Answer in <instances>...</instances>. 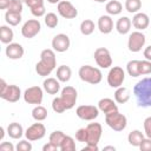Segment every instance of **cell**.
I'll use <instances>...</instances> for the list:
<instances>
[{"label":"cell","mask_w":151,"mask_h":151,"mask_svg":"<svg viewBox=\"0 0 151 151\" xmlns=\"http://www.w3.org/2000/svg\"><path fill=\"white\" fill-rule=\"evenodd\" d=\"M105 123L113 131L119 132V131L125 130V127L127 125V119L119 111H113V112H110V113L105 114Z\"/></svg>","instance_id":"cell-3"},{"label":"cell","mask_w":151,"mask_h":151,"mask_svg":"<svg viewBox=\"0 0 151 151\" xmlns=\"http://www.w3.org/2000/svg\"><path fill=\"white\" fill-rule=\"evenodd\" d=\"M7 134L12 139H20L24 134V129L19 123H11L7 126Z\"/></svg>","instance_id":"cell-23"},{"label":"cell","mask_w":151,"mask_h":151,"mask_svg":"<svg viewBox=\"0 0 151 151\" xmlns=\"http://www.w3.org/2000/svg\"><path fill=\"white\" fill-rule=\"evenodd\" d=\"M4 136H5V130H4V127L1 126V127H0V140L4 139Z\"/></svg>","instance_id":"cell-53"},{"label":"cell","mask_w":151,"mask_h":151,"mask_svg":"<svg viewBox=\"0 0 151 151\" xmlns=\"http://www.w3.org/2000/svg\"><path fill=\"white\" fill-rule=\"evenodd\" d=\"M143 54H144V58H145L146 60H150V61H151V45L147 46V47L144 50Z\"/></svg>","instance_id":"cell-50"},{"label":"cell","mask_w":151,"mask_h":151,"mask_svg":"<svg viewBox=\"0 0 151 151\" xmlns=\"http://www.w3.org/2000/svg\"><path fill=\"white\" fill-rule=\"evenodd\" d=\"M45 134H46V127L42 123H34L31 126H28L27 130L25 131V137L27 138V140L31 142L42 139Z\"/></svg>","instance_id":"cell-8"},{"label":"cell","mask_w":151,"mask_h":151,"mask_svg":"<svg viewBox=\"0 0 151 151\" xmlns=\"http://www.w3.org/2000/svg\"><path fill=\"white\" fill-rule=\"evenodd\" d=\"M139 73L140 76H146L151 73V61L150 60H140L139 61Z\"/></svg>","instance_id":"cell-39"},{"label":"cell","mask_w":151,"mask_h":151,"mask_svg":"<svg viewBox=\"0 0 151 151\" xmlns=\"http://www.w3.org/2000/svg\"><path fill=\"white\" fill-rule=\"evenodd\" d=\"M130 99V91L129 88L124 87V86H120L118 88H116V92H114V100L116 103L118 104H125L127 103Z\"/></svg>","instance_id":"cell-26"},{"label":"cell","mask_w":151,"mask_h":151,"mask_svg":"<svg viewBox=\"0 0 151 151\" xmlns=\"http://www.w3.org/2000/svg\"><path fill=\"white\" fill-rule=\"evenodd\" d=\"M20 1H22V2H25V1H26V0H20Z\"/></svg>","instance_id":"cell-57"},{"label":"cell","mask_w":151,"mask_h":151,"mask_svg":"<svg viewBox=\"0 0 151 151\" xmlns=\"http://www.w3.org/2000/svg\"><path fill=\"white\" fill-rule=\"evenodd\" d=\"M144 132L147 138H151V117H147L144 119Z\"/></svg>","instance_id":"cell-44"},{"label":"cell","mask_w":151,"mask_h":151,"mask_svg":"<svg viewBox=\"0 0 151 151\" xmlns=\"http://www.w3.org/2000/svg\"><path fill=\"white\" fill-rule=\"evenodd\" d=\"M7 86H8V84L5 81V79H1L0 80V93H2L7 88Z\"/></svg>","instance_id":"cell-52"},{"label":"cell","mask_w":151,"mask_h":151,"mask_svg":"<svg viewBox=\"0 0 151 151\" xmlns=\"http://www.w3.org/2000/svg\"><path fill=\"white\" fill-rule=\"evenodd\" d=\"M61 151H74L76 150V142L71 136H65V138L63 139L60 147Z\"/></svg>","instance_id":"cell-35"},{"label":"cell","mask_w":151,"mask_h":151,"mask_svg":"<svg viewBox=\"0 0 151 151\" xmlns=\"http://www.w3.org/2000/svg\"><path fill=\"white\" fill-rule=\"evenodd\" d=\"M94 60L97 63V65L101 68H109L110 66H112V57L111 53L107 48L105 47H98L94 51Z\"/></svg>","instance_id":"cell-7"},{"label":"cell","mask_w":151,"mask_h":151,"mask_svg":"<svg viewBox=\"0 0 151 151\" xmlns=\"http://www.w3.org/2000/svg\"><path fill=\"white\" fill-rule=\"evenodd\" d=\"M57 9H58L59 15H61V17L65 18V19H74V18L78 15L77 8H76V7L72 5V2L68 1V0H61V1L58 4Z\"/></svg>","instance_id":"cell-12"},{"label":"cell","mask_w":151,"mask_h":151,"mask_svg":"<svg viewBox=\"0 0 151 151\" xmlns=\"http://www.w3.org/2000/svg\"><path fill=\"white\" fill-rule=\"evenodd\" d=\"M93 1H96V2H99V4H103V2H106L107 0H93Z\"/></svg>","instance_id":"cell-56"},{"label":"cell","mask_w":151,"mask_h":151,"mask_svg":"<svg viewBox=\"0 0 151 151\" xmlns=\"http://www.w3.org/2000/svg\"><path fill=\"white\" fill-rule=\"evenodd\" d=\"M131 25H132V21L127 18V17H122L117 20L116 22V29L119 34H127L131 29Z\"/></svg>","instance_id":"cell-22"},{"label":"cell","mask_w":151,"mask_h":151,"mask_svg":"<svg viewBox=\"0 0 151 151\" xmlns=\"http://www.w3.org/2000/svg\"><path fill=\"white\" fill-rule=\"evenodd\" d=\"M60 98L63 99L65 106L67 110H71L74 107L76 103H77V99H78V92L77 90L73 87V86H65L63 90H61V93H60Z\"/></svg>","instance_id":"cell-11"},{"label":"cell","mask_w":151,"mask_h":151,"mask_svg":"<svg viewBox=\"0 0 151 151\" xmlns=\"http://www.w3.org/2000/svg\"><path fill=\"white\" fill-rule=\"evenodd\" d=\"M65 136H66V134H65L63 131L55 130V131H53V132L50 134L48 142L52 143L53 145H55V146L59 149V147H60V144H61V142H63V139L65 138Z\"/></svg>","instance_id":"cell-32"},{"label":"cell","mask_w":151,"mask_h":151,"mask_svg":"<svg viewBox=\"0 0 151 151\" xmlns=\"http://www.w3.org/2000/svg\"><path fill=\"white\" fill-rule=\"evenodd\" d=\"M41 29V24L38 19H29L27 20L22 27H21V34L24 38H27V39H31V38H34Z\"/></svg>","instance_id":"cell-10"},{"label":"cell","mask_w":151,"mask_h":151,"mask_svg":"<svg viewBox=\"0 0 151 151\" xmlns=\"http://www.w3.org/2000/svg\"><path fill=\"white\" fill-rule=\"evenodd\" d=\"M70 45H71V40L67 34L59 33L54 35L52 39V47L55 52H59V53L66 52L70 48Z\"/></svg>","instance_id":"cell-13"},{"label":"cell","mask_w":151,"mask_h":151,"mask_svg":"<svg viewBox=\"0 0 151 151\" xmlns=\"http://www.w3.org/2000/svg\"><path fill=\"white\" fill-rule=\"evenodd\" d=\"M98 109L101 111L104 114H107L113 111H118V106L116 104V100L111 98H103L98 101Z\"/></svg>","instance_id":"cell-19"},{"label":"cell","mask_w":151,"mask_h":151,"mask_svg":"<svg viewBox=\"0 0 151 151\" xmlns=\"http://www.w3.org/2000/svg\"><path fill=\"white\" fill-rule=\"evenodd\" d=\"M76 114L83 120H94L99 116V109L94 105H80L77 107Z\"/></svg>","instance_id":"cell-9"},{"label":"cell","mask_w":151,"mask_h":151,"mask_svg":"<svg viewBox=\"0 0 151 151\" xmlns=\"http://www.w3.org/2000/svg\"><path fill=\"white\" fill-rule=\"evenodd\" d=\"M139 61L140 60H130L126 64V71H127L129 76H131L133 78L140 76V73H139Z\"/></svg>","instance_id":"cell-34"},{"label":"cell","mask_w":151,"mask_h":151,"mask_svg":"<svg viewBox=\"0 0 151 151\" xmlns=\"http://www.w3.org/2000/svg\"><path fill=\"white\" fill-rule=\"evenodd\" d=\"M71 76H72V70L70 66L61 65L57 68V79L60 83H67L71 79Z\"/></svg>","instance_id":"cell-25"},{"label":"cell","mask_w":151,"mask_h":151,"mask_svg":"<svg viewBox=\"0 0 151 151\" xmlns=\"http://www.w3.org/2000/svg\"><path fill=\"white\" fill-rule=\"evenodd\" d=\"M52 71H53V68L50 67L47 64H45V63L41 61V60H39V61L35 64V72H37L39 76H41V77H47V76H50V74L52 73Z\"/></svg>","instance_id":"cell-33"},{"label":"cell","mask_w":151,"mask_h":151,"mask_svg":"<svg viewBox=\"0 0 151 151\" xmlns=\"http://www.w3.org/2000/svg\"><path fill=\"white\" fill-rule=\"evenodd\" d=\"M55 150H58V147L55 145H53L52 143H50V142L42 146V151H55Z\"/></svg>","instance_id":"cell-49"},{"label":"cell","mask_w":151,"mask_h":151,"mask_svg":"<svg viewBox=\"0 0 151 151\" xmlns=\"http://www.w3.org/2000/svg\"><path fill=\"white\" fill-rule=\"evenodd\" d=\"M40 60L44 61L45 64H47L50 67H52L54 70L55 66H57V59H55L54 50H51V48L42 50L41 53H40Z\"/></svg>","instance_id":"cell-20"},{"label":"cell","mask_w":151,"mask_h":151,"mask_svg":"<svg viewBox=\"0 0 151 151\" xmlns=\"http://www.w3.org/2000/svg\"><path fill=\"white\" fill-rule=\"evenodd\" d=\"M146 41V38L144 35V33L142 31H134L129 35V40H127V47L130 52L137 53L139 51H142V48L144 47Z\"/></svg>","instance_id":"cell-4"},{"label":"cell","mask_w":151,"mask_h":151,"mask_svg":"<svg viewBox=\"0 0 151 151\" xmlns=\"http://www.w3.org/2000/svg\"><path fill=\"white\" fill-rule=\"evenodd\" d=\"M132 25H133L134 28H137V31H143V29L149 27L150 18H149L147 14H145L143 12H138L132 18Z\"/></svg>","instance_id":"cell-17"},{"label":"cell","mask_w":151,"mask_h":151,"mask_svg":"<svg viewBox=\"0 0 151 151\" xmlns=\"http://www.w3.org/2000/svg\"><path fill=\"white\" fill-rule=\"evenodd\" d=\"M105 11L109 15H118L123 11V5L118 0H110L106 2Z\"/></svg>","instance_id":"cell-24"},{"label":"cell","mask_w":151,"mask_h":151,"mask_svg":"<svg viewBox=\"0 0 151 151\" xmlns=\"http://www.w3.org/2000/svg\"><path fill=\"white\" fill-rule=\"evenodd\" d=\"M133 94L139 107H151V77L139 80L133 87Z\"/></svg>","instance_id":"cell-1"},{"label":"cell","mask_w":151,"mask_h":151,"mask_svg":"<svg viewBox=\"0 0 151 151\" xmlns=\"http://www.w3.org/2000/svg\"><path fill=\"white\" fill-rule=\"evenodd\" d=\"M5 53H6V57L8 59H12V60H18L20 58H22L25 51H24V47L18 44V42H11L7 45L6 50H5Z\"/></svg>","instance_id":"cell-16"},{"label":"cell","mask_w":151,"mask_h":151,"mask_svg":"<svg viewBox=\"0 0 151 151\" xmlns=\"http://www.w3.org/2000/svg\"><path fill=\"white\" fill-rule=\"evenodd\" d=\"M15 150L17 151H31L32 150V144H31V140H20L18 142L17 146H15Z\"/></svg>","instance_id":"cell-42"},{"label":"cell","mask_w":151,"mask_h":151,"mask_svg":"<svg viewBox=\"0 0 151 151\" xmlns=\"http://www.w3.org/2000/svg\"><path fill=\"white\" fill-rule=\"evenodd\" d=\"M52 110H53L54 112H57V113H63V112H65L67 109H66V106H65L63 99H61L60 97H55V98L52 100Z\"/></svg>","instance_id":"cell-38"},{"label":"cell","mask_w":151,"mask_h":151,"mask_svg":"<svg viewBox=\"0 0 151 151\" xmlns=\"http://www.w3.org/2000/svg\"><path fill=\"white\" fill-rule=\"evenodd\" d=\"M14 149H15V146L9 142H4V143L0 144V150L1 151H14Z\"/></svg>","instance_id":"cell-46"},{"label":"cell","mask_w":151,"mask_h":151,"mask_svg":"<svg viewBox=\"0 0 151 151\" xmlns=\"http://www.w3.org/2000/svg\"><path fill=\"white\" fill-rule=\"evenodd\" d=\"M87 142L86 144H96L98 145L101 133H103V127L99 123H90L87 126Z\"/></svg>","instance_id":"cell-14"},{"label":"cell","mask_w":151,"mask_h":151,"mask_svg":"<svg viewBox=\"0 0 151 151\" xmlns=\"http://www.w3.org/2000/svg\"><path fill=\"white\" fill-rule=\"evenodd\" d=\"M44 98V92L42 88L39 86H31L25 90L24 92V100L27 104H33V105H40Z\"/></svg>","instance_id":"cell-6"},{"label":"cell","mask_w":151,"mask_h":151,"mask_svg":"<svg viewBox=\"0 0 151 151\" xmlns=\"http://www.w3.org/2000/svg\"><path fill=\"white\" fill-rule=\"evenodd\" d=\"M44 20H45L46 26L50 27V28H55V27L58 26V24H59V19H58L57 14L53 13V12L47 13V14L45 15V19H44Z\"/></svg>","instance_id":"cell-37"},{"label":"cell","mask_w":151,"mask_h":151,"mask_svg":"<svg viewBox=\"0 0 151 151\" xmlns=\"http://www.w3.org/2000/svg\"><path fill=\"white\" fill-rule=\"evenodd\" d=\"M22 7H24L22 1H20V0H11L7 11H9V12H15V13H21V12H22Z\"/></svg>","instance_id":"cell-40"},{"label":"cell","mask_w":151,"mask_h":151,"mask_svg":"<svg viewBox=\"0 0 151 151\" xmlns=\"http://www.w3.org/2000/svg\"><path fill=\"white\" fill-rule=\"evenodd\" d=\"M25 4H26V5L29 7V9H31V8H34V7H37V6L44 5V0H26Z\"/></svg>","instance_id":"cell-47"},{"label":"cell","mask_w":151,"mask_h":151,"mask_svg":"<svg viewBox=\"0 0 151 151\" xmlns=\"http://www.w3.org/2000/svg\"><path fill=\"white\" fill-rule=\"evenodd\" d=\"M106 150H112V151H114L116 147H114V146H105V147H104V151H106Z\"/></svg>","instance_id":"cell-54"},{"label":"cell","mask_w":151,"mask_h":151,"mask_svg":"<svg viewBox=\"0 0 151 151\" xmlns=\"http://www.w3.org/2000/svg\"><path fill=\"white\" fill-rule=\"evenodd\" d=\"M143 139H144V134L139 130H133L127 136L129 144L132 145V146H136V147H139V145H140V143H142Z\"/></svg>","instance_id":"cell-28"},{"label":"cell","mask_w":151,"mask_h":151,"mask_svg":"<svg viewBox=\"0 0 151 151\" xmlns=\"http://www.w3.org/2000/svg\"><path fill=\"white\" fill-rule=\"evenodd\" d=\"M76 139H77L78 142L86 143V142H87V129H86V127H80V129L76 132Z\"/></svg>","instance_id":"cell-41"},{"label":"cell","mask_w":151,"mask_h":151,"mask_svg":"<svg viewBox=\"0 0 151 151\" xmlns=\"http://www.w3.org/2000/svg\"><path fill=\"white\" fill-rule=\"evenodd\" d=\"M5 20L9 26H18L21 21V13H15V12H9L6 11L5 13Z\"/></svg>","instance_id":"cell-29"},{"label":"cell","mask_w":151,"mask_h":151,"mask_svg":"<svg viewBox=\"0 0 151 151\" xmlns=\"http://www.w3.org/2000/svg\"><path fill=\"white\" fill-rule=\"evenodd\" d=\"M79 29L81 32V34L84 35H91L94 31V22L91 20V19H85L80 22V26H79Z\"/></svg>","instance_id":"cell-31"},{"label":"cell","mask_w":151,"mask_h":151,"mask_svg":"<svg viewBox=\"0 0 151 151\" xmlns=\"http://www.w3.org/2000/svg\"><path fill=\"white\" fill-rule=\"evenodd\" d=\"M139 149L142 151H151V138L144 137V139L142 140V143L139 145Z\"/></svg>","instance_id":"cell-45"},{"label":"cell","mask_w":151,"mask_h":151,"mask_svg":"<svg viewBox=\"0 0 151 151\" xmlns=\"http://www.w3.org/2000/svg\"><path fill=\"white\" fill-rule=\"evenodd\" d=\"M42 87L48 94H57L60 91V81L55 78H47L44 80Z\"/></svg>","instance_id":"cell-21"},{"label":"cell","mask_w":151,"mask_h":151,"mask_svg":"<svg viewBox=\"0 0 151 151\" xmlns=\"http://www.w3.org/2000/svg\"><path fill=\"white\" fill-rule=\"evenodd\" d=\"M50 4H59L61 0H47Z\"/></svg>","instance_id":"cell-55"},{"label":"cell","mask_w":151,"mask_h":151,"mask_svg":"<svg viewBox=\"0 0 151 151\" xmlns=\"http://www.w3.org/2000/svg\"><path fill=\"white\" fill-rule=\"evenodd\" d=\"M97 25H98V29L103 34H109L113 29V20L111 18V15H109V14L99 17Z\"/></svg>","instance_id":"cell-18"},{"label":"cell","mask_w":151,"mask_h":151,"mask_svg":"<svg viewBox=\"0 0 151 151\" xmlns=\"http://www.w3.org/2000/svg\"><path fill=\"white\" fill-rule=\"evenodd\" d=\"M11 0H0V9H7Z\"/></svg>","instance_id":"cell-51"},{"label":"cell","mask_w":151,"mask_h":151,"mask_svg":"<svg viewBox=\"0 0 151 151\" xmlns=\"http://www.w3.org/2000/svg\"><path fill=\"white\" fill-rule=\"evenodd\" d=\"M125 80V71L120 67V66H113L109 73H107V84L113 87V88H118L123 85Z\"/></svg>","instance_id":"cell-5"},{"label":"cell","mask_w":151,"mask_h":151,"mask_svg":"<svg viewBox=\"0 0 151 151\" xmlns=\"http://www.w3.org/2000/svg\"><path fill=\"white\" fill-rule=\"evenodd\" d=\"M99 150V147H98V145H96V144H86L83 149H81V151H98Z\"/></svg>","instance_id":"cell-48"},{"label":"cell","mask_w":151,"mask_h":151,"mask_svg":"<svg viewBox=\"0 0 151 151\" xmlns=\"http://www.w3.org/2000/svg\"><path fill=\"white\" fill-rule=\"evenodd\" d=\"M32 117L37 122H42L47 118V110L41 105H35V107L32 110Z\"/></svg>","instance_id":"cell-30"},{"label":"cell","mask_w":151,"mask_h":151,"mask_svg":"<svg viewBox=\"0 0 151 151\" xmlns=\"http://www.w3.org/2000/svg\"><path fill=\"white\" fill-rule=\"evenodd\" d=\"M78 74H79V78L85 81V83H88V84H92V85H97L103 79V73L99 68L97 67H93L91 65H83L79 71H78Z\"/></svg>","instance_id":"cell-2"},{"label":"cell","mask_w":151,"mask_h":151,"mask_svg":"<svg viewBox=\"0 0 151 151\" xmlns=\"http://www.w3.org/2000/svg\"><path fill=\"white\" fill-rule=\"evenodd\" d=\"M31 13L37 17V18H40V17H44L46 15V9H45V5H41V6H37L34 8H31Z\"/></svg>","instance_id":"cell-43"},{"label":"cell","mask_w":151,"mask_h":151,"mask_svg":"<svg viewBox=\"0 0 151 151\" xmlns=\"http://www.w3.org/2000/svg\"><path fill=\"white\" fill-rule=\"evenodd\" d=\"M13 38H14V33L12 28H9V26H6V25L0 26V40L2 44H6V45L11 44Z\"/></svg>","instance_id":"cell-27"},{"label":"cell","mask_w":151,"mask_h":151,"mask_svg":"<svg viewBox=\"0 0 151 151\" xmlns=\"http://www.w3.org/2000/svg\"><path fill=\"white\" fill-rule=\"evenodd\" d=\"M142 8V1L140 0H126L125 1V9L129 13H138Z\"/></svg>","instance_id":"cell-36"},{"label":"cell","mask_w":151,"mask_h":151,"mask_svg":"<svg viewBox=\"0 0 151 151\" xmlns=\"http://www.w3.org/2000/svg\"><path fill=\"white\" fill-rule=\"evenodd\" d=\"M0 97L8 103H17L21 97V90L17 85H8L7 88L0 93Z\"/></svg>","instance_id":"cell-15"}]
</instances>
